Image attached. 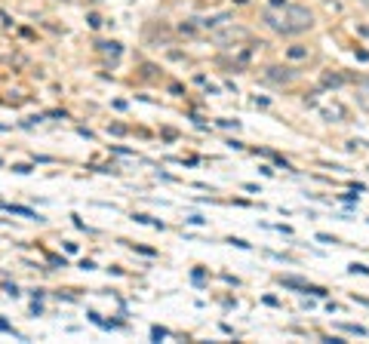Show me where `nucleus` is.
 Returning <instances> with one entry per match:
<instances>
[{"mask_svg":"<svg viewBox=\"0 0 369 344\" xmlns=\"http://www.w3.org/2000/svg\"><path fill=\"white\" fill-rule=\"evenodd\" d=\"M351 274H369L366 264H351Z\"/></svg>","mask_w":369,"mask_h":344,"instance_id":"f8f14e48","label":"nucleus"},{"mask_svg":"<svg viewBox=\"0 0 369 344\" xmlns=\"http://www.w3.org/2000/svg\"><path fill=\"white\" fill-rule=\"evenodd\" d=\"M286 56L293 58V62H302V58H308V46H289Z\"/></svg>","mask_w":369,"mask_h":344,"instance_id":"1a4fd4ad","label":"nucleus"},{"mask_svg":"<svg viewBox=\"0 0 369 344\" xmlns=\"http://www.w3.org/2000/svg\"><path fill=\"white\" fill-rule=\"evenodd\" d=\"M320 114L326 117L329 123H333V120H335V123H339V120H345V108H341V105H333V108H323Z\"/></svg>","mask_w":369,"mask_h":344,"instance_id":"6e6552de","label":"nucleus"},{"mask_svg":"<svg viewBox=\"0 0 369 344\" xmlns=\"http://www.w3.org/2000/svg\"><path fill=\"white\" fill-rule=\"evenodd\" d=\"M98 46H102V52H105V56H111V58L120 56V43H114V41H111V43H98Z\"/></svg>","mask_w":369,"mask_h":344,"instance_id":"9d476101","label":"nucleus"},{"mask_svg":"<svg viewBox=\"0 0 369 344\" xmlns=\"http://www.w3.org/2000/svg\"><path fill=\"white\" fill-rule=\"evenodd\" d=\"M357 105H360L363 111H369V77L357 83Z\"/></svg>","mask_w":369,"mask_h":344,"instance_id":"0eeeda50","label":"nucleus"},{"mask_svg":"<svg viewBox=\"0 0 369 344\" xmlns=\"http://www.w3.org/2000/svg\"><path fill=\"white\" fill-rule=\"evenodd\" d=\"M234 3H246V0H234Z\"/></svg>","mask_w":369,"mask_h":344,"instance_id":"4468645a","label":"nucleus"},{"mask_svg":"<svg viewBox=\"0 0 369 344\" xmlns=\"http://www.w3.org/2000/svg\"><path fill=\"white\" fill-rule=\"evenodd\" d=\"M209 41H213L215 46H237V43L249 41V28H243V25H234V22H222L219 28H213Z\"/></svg>","mask_w":369,"mask_h":344,"instance_id":"f03ea898","label":"nucleus"},{"mask_svg":"<svg viewBox=\"0 0 369 344\" xmlns=\"http://www.w3.org/2000/svg\"><path fill=\"white\" fill-rule=\"evenodd\" d=\"M283 19H286L289 34H302V31L314 28V12L308 10V6H299V3L283 6Z\"/></svg>","mask_w":369,"mask_h":344,"instance_id":"f257e3e1","label":"nucleus"},{"mask_svg":"<svg viewBox=\"0 0 369 344\" xmlns=\"http://www.w3.org/2000/svg\"><path fill=\"white\" fill-rule=\"evenodd\" d=\"M360 3H363V6H366V10H369V0H360Z\"/></svg>","mask_w":369,"mask_h":344,"instance_id":"ddd939ff","label":"nucleus"},{"mask_svg":"<svg viewBox=\"0 0 369 344\" xmlns=\"http://www.w3.org/2000/svg\"><path fill=\"white\" fill-rule=\"evenodd\" d=\"M295 77H299V71L280 68V65H271V68L265 71V83H271V86H289Z\"/></svg>","mask_w":369,"mask_h":344,"instance_id":"7ed1b4c3","label":"nucleus"},{"mask_svg":"<svg viewBox=\"0 0 369 344\" xmlns=\"http://www.w3.org/2000/svg\"><path fill=\"white\" fill-rule=\"evenodd\" d=\"M197 28H200V25H194V22H188V25H179V34H197Z\"/></svg>","mask_w":369,"mask_h":344,"instance_id":"9b49d317","label":"nucleus"},{"mask_svg":"<svg viewBox=\"0 0 369 344\" xmlns=\"http://www.w3.org/2000/svg\"><path fill=\"white\" fill-rule=\"evenodd\" d=\"M262 22H265L268 28H274L277 34H289L286 19H283V10L280 12H277V10H262Z\"/></svg>","mask_w":369,"mask_h":344,"instance_id":"20e7f679","label":"nucleus"},{"mask_svg":"<svg viewBox=\"0 0 369 344\" xmlns=\"http://www.w3.org/2000/svg\"><path fill=\"white\" fill-rule=\"evenodd\" d=\"M320 83L326 86V89H339L341 83H348V77H345V74H339V71H326V74L320 77Z\"/></svg>","mask_w":369,"mask_h":344,"instance_id":"423d86ee","label":"nucleus"},{"mask_svg":"<svg viewBox=\"0 0 369 344\" xmlns=\"http://www.w3.org/2000/svg\"><path fill=\"white\" fill-rule=\"evenodd\" d=\"M280 283L283 286H289V289H302V292H314V295H326L323 289H317V286H308L305 280H295V277H280Z\"/></svg>","mask_w":369,"mask_h":344,"instance_id":"39448f33","label":"nucleus"}]
</instances>
